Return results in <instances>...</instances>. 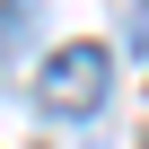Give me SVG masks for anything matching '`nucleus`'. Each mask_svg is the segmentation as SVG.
<instances>
[{"mask_svg": "<svg viewBox=\"0 0 149 149\" xmlns=\"http://www.w3.org/2000/svg\"><path fill=\"white\" fill-rule=\"evenodd\" d=\"M105 88H114V53H105V44H61V53L35 70V97H44L53 114H97Z\"/></svg>", "mask_w": 149, "mask_h": 149, "instance_id": "f257e3e1", "label": "nucleus"}]
</instances>
